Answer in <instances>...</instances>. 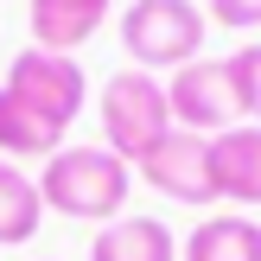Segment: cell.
I'll return each mask as SVG.
<instances>
[{
  "label": "cell",
  "instance_id": "cell-1",
  "mask_svg": "<svg viewBox=\"0 0 261 261\" xmlns=\"http://www.w3.org/2000/svg\"><path fill=\"white\" fill-rule=\"evenodd\" d=\"M127 160H115L109 147H58L38 172V198L45 211L58 217H76V223H115L127 204Z\"/></svg>",
  "mask_w": 261,
  "mask_h": 261
},
{
  "label": "cell",
  "instance_id": "cell-2",
  "mask_svg": "<svg viewBox=\"0 0 261 261\" xmlns=\"http://www.w3.org/2000/svg\"><path fill=\"white\" fill-rule=\"evenodd\" d=\"M96 109H102V147H109L115 160H127V166H140L166 134H172L166 83L147 76V70H115L109 83H102Z\"/></svg>",
  "mask_w": 261,
  "mask_h": 261
},
{
  "label": "cell",
  "instance_id": "cell-3",
  "mask_svg": "<svg viewBox=\"0 0 261 261\" xmlns=\"http://www.w3.org/2000/svg\"><path fill=\"white\" fill-rule=\"evenodd\" d=\"M204 45V13L191 0H134L121 13V51L134 70H185Z\"/></svg>",
  "mask_w": 261,
  "mask_h": 261
},
{
  "label": "cell",
  "instance_id": "cell-4",
  "mask_svg": "<svg viewBox=\"0 0 261 261\" xmlns=\"http://www.w3.org/2000/svg\"><path fill=\"white\" fill-rule=\"evenodd\" d=\"M7 89L25 102V109H38L45 121H58L64 134H70V121L83 115L89 102V76L76 58H64V51H19V58L7 64Z\"/></svg>",
  "mask_w": 261,
  "mask_h": 261
},
{
  "label": "cell",
  "instance_id": "cell-5",
  "mask_svg": "<svg viewBox=\"0 0 261 261\" xmlns=\"http://www.w3.org/2000/svg\"><path fill=\"white\" fill-rule=\"evenodd\" d=\"M166 109H172V127H185V134H223V127H236V89H229V64L223 58H191L185 70H172V83H166Z\"/></svg>",
  "mask_w": 261,
  "mask_h": 261
},
{
  "label": "cell",
  "instance_id": "cell-6",
  "mask_svg": "<svg viewBox=\"0 0 261 261\" xmlns=\"http://www.w3.org/2000/svg\"><path fill=\"white\" fill-rule=\"evenodd\" d=\"M140 178H147L160 198H172V204H217V191H211V140L185 134V127H172V134L140 160Z\"/></svg>",
  "mask_w": 261,
  "mask_h": 261
},
{
  "label": "cell",
  "instance_id": "cell-7",
  "mask_svg": "<svg viewBox=\"0 0 261 261\" xmlns=\"http://www.w3.org/2000/svg\"><path fill=\"white\" fill-rule=\"evenodd\" d=\"M211 191L229 204H261V127L255 121L211 134Z\"/></svg>",
  "mask_w": 261,
  "mask_h": 261
},
{
  "label": "cell",
  "instance_id": "cell-8",
  "mask_svg": "<svg viewBox=\"0 0 261 261\" xmlns=\"http://www.w3.org/2000/svg\"><path fill=\"white\" fill-rule=\"evenodd\" d=\"M25 7H32V45L64 51V58H70V45L96 38L109 19V0H25Z\"/></svg>",
  "mask_w": 261,
  "mask_h": 261
},
{
  "label": "cell",
  "instance_id": "cell-9",
  "mask_svg": "<svg viewBox=\"0 0 261 261\" xmlns=\"http://www.w3.org/2000/svg\"><path fill=\"white\" fill-rule=\"evenodd\" d=\"M89 261H178V242L160 217H115L96 229Z\"/></svg>",
  "mask_w": 261,
  "mask_h": 261
},
{
  "label": "cell",
  "instance_id": "cell-10",
  "mask_svg": "<svg viewBox=\"0 0 261 261\" xmlns=\"http://www.w3.org/2000/svg\"><path fill=\"white\" fill-rule=\"evenodd\" d=\"M64 147V127L45 121L38 109H25L19 96H13L7 83H0V160H51V153Z\"/></svg>",
  "mask_w": 261,
  "mask_h": 261
},
{
  "label": "cell",
  "instance_id": "cell-11",
  "mask_svg": "<svg viewBox=\"0 0 261 261\" xmlns=\"http://www.w3.org/2000/svg\"><path fill=\"white\" fill-rule=\"evenodd\" d=\"M178 261H261V223L255 217H204L178 242Z\"/></svg>",
  "mask_w": 261,
  "mask_h": 261
},
{
  "label": "cell",
  "instance_id": "cell-12",
  "mask_svg": "<svg viewBox=\"0 0 261 261\" xmlns=\"http://www.w3.org/2000/svg\"><path fill=\"white\" fill-rule=\"evenodd\" d=\"M45 223V198H38V178H25L13 160H0V249H19L38 236Z\"/></svg>",
  "mask_w": 261,
  "mask_h": 261
},
{
  "label": "cell",
  "instance_id": "cell-13",
  "mask_svg": "<svg viewBox=\"0 0 261 261\" xmlns=\"http://www.w3.org/2000/svg\"><path fill=\"white\" fill-rule=\"evenodd\" d=\"M223 64H229V89H236V115L261 127V45H242V51H229Z\"/></svg>",
  "mask_w": 261,
  "mask_h": 261
},
{
  "label": "cell",
  "instance_id": "cell-14",
  "mask_svg": "<svg viewBox=\"0 0 261 261\" xmlns=\"http://www.w3.org/2000/svg\"><path fill=\"white\" fill-rule=\"evenodd\" d=\"M211 19L229 32H255L261 25V0H211Z\"/></svg>",
  "mask_w": 261,
  "mask_h": 261
}]
</instances>
